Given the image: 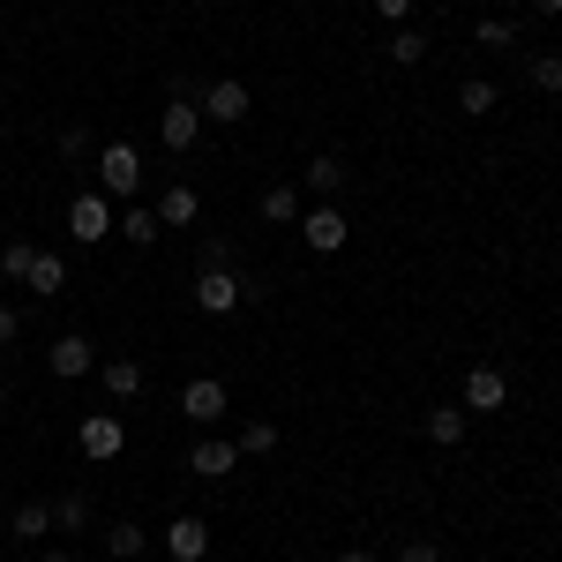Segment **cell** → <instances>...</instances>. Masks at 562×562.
Here are the masks:
<instances>
[{
	"mask_svg": "<svg viewBox=\"0 0 562 562\" xmlns=\"http://www.w3.org/2000/svg\"><path fill=\"white\" fill-rule=\"evenodd\" d=\"M375 15H390V23H405V15H413V0H375Z\"/></svg>",
	"mask_w": 562,
	"mask_h": 562,
	"instance_id": "cell-33",
	"label": "cell"
},
{
	"mask_svg": "<svg viewBox=\"0 0 562 562\" xmlns=\"http://www.w3.org/2000/svg\"><path fill=\"white\" fill-rule=\"evenodd\" d=\"M158 548H166L173 562H203V555H211V525H203V518H188V510H180V518L166 525V532H158Z\"/></svg>",
	"mask_w": 562,
	"mask_h": 562,
	"instance_id": "cell-11",
	"label": "cell"
},
{
	"mask_svg": "<svg viewBox=\"0 0 562 562\" xmlns=\"http://www.w3.org/2000/svg\"><path fill=\"white\" fill-rule=\"evenodd\" d=\"M203 270H233V240H225V233L203 240Z\"/></svg>",
	"mask_w": 562,
	"mask_h": 562,
	"instance_id": "cell-30",
	"label": "cell"
},
{
	"mask_svg": "<svg viewBox=\"0 0 562 562\" xmlns=\"http://www.w3.org/2000/svg\"><path fill=\"white\" fill-rule=\"evenodd\" d=\"M240 301H256V285L240 270H195V307L203 315H233Z\"/></svg>",
	"mask_w": 562,
	"mask_h": 562,
	"instance_id": "cell-4",
	"label": "cell"
},
{
	"mask_svg": "<svg viewBox=\"0 0 562 562\" xmlns=\"http://www.w3.org/2000/svg\"><path fill=\"white\" fill-rule=\"evenodd\" d=\"M150 211H158V225H195V211H203V195H195L188 180H173V188H166V195H158Z\"/></svg>",
	"mask_w": 562,
	"mask_h": 562,
	"instance_id": "cell-16",
	"label": "cell"
},
{
	"mask_svg": "<svg viewBox=\"0 0 562 562\" xmlns=\"http://www.w3.org/2000/svg\"><path fill=\"white\" fill-rule=\"evenodd\" d=\"M195 113H203V128H240V121L256 113V98H248L240 76H217V83L195 90Z\"/></svg>",
	"mask_w": 562,
	"mask_h": 562,
	"instance_id": "cell-1",
	"label": "cell"
},
{
	"mask_svg": "<svg viewBox=\"0 0 562 562\" xmlns=\"http://www.w3.org/2000/svg\"><path fill=\"white\" fill-rule=\"evenodd\" d=\"M233 442H240V458H270V450H278V428H270V420H240Z\"/></svg>",
	"mask_w": 562,
	"mask_h": 562,
	"instance_id": "cell-26",
	"label": "cell"
},
{
	"mask_svg": "<svg viewBox=\"0 0 562 562\" xmlns=\"http://www.w3.org/2000/svg\"><path fill=\"white\" fill-rule=\"evenodd\" d=\"M158 233H166V225H158L150 203H128V211H121V240H128V248H150Z\"/></svg>",
	"mask_w": 562,
	"mask_h": 562,
	"instance_id": "cell-20",
	"label": "cell"
},
{
	"mask_svg": "<svg viewBox=\"0 0 562 562\" xmlns=\"http://www.w3.org/2000/svg\"><path fill=\"white\" fill-rule=\"evenodd\" d=\"M301 188L315 195V203H338V195L352 188V166L338 158V150H323V158H307V166H301Z\"/></svg>",
	"mask_w": 562,
	"mask_h": 562,
	"instance_id": "cell-9",
	"label": "cell"
},
{
	"mask_svg": "<svg viewBox=\"0 0 562 562\" xmlns=\"http://www.w3.org/2000/svg\"><path fill=\"white\" fill-rule=\"evenodd\" d=\"M98 383H105L113 405H135V397H143V360H128V352H121V360H98Z\"/></svg>",
	"mask_w": 562,
	"mask_h": 562,
	"instance_id": "cell-14",
	"label": "cell"
},
{
	"mask_svg": "<svg viewBox=\"0 0 562 562\" xmlns=\"http://www.w3.org/2000/svg\"><path fill=\"white\" fill-rule=\"evenodd\" d=\"M473 38L487 45V53H510V45H518V23H503V15H487V23H480Z\"/></svg>",
	"mask_w": 562,
	"mask_h": 562,
	"instance_id": "cell-28",
	"label": "cell"
},
{
	"mask_svg": "<svg viewBox=\"0 0 562 562\" xmlns=\"http://www.w3.org/2000/svg\"><path fill=\"white\" fill-rule=\"evenodd\" d=\"M532 15H562V0H532Z\"/></svg>",
	"mask_w": 562,
	"mask_h": 562,
	"instance_id": "cell-34",
	"label": "cell"
},
{
	"mask_svg": "<svg viewBox=\"0 0 562 562\" xmlns=\"http://www.w3.org/2000/svg\"><path fill=\"white\" fill-rule=\"evenodd\" d=\"M15 338H23V315H15V307L0 301V346H15Z\"/></svg>",
	"mask_w": 562,
	"mask_h": 562,
	"instance_id": "cell-32",
	"label": "cell"
},
{
	"mask_svg": "<svg viewBox=\"0 0 562 562\" xmlns=\"http://www.w3.org/2000/svg\"><path fill=\"white\" fill-rule=\"evenodd\" d=\"M180 413H188L195 428H217V420L233 413V397H225V383H217V375H195V383L180 390Z\"/></svg>",
	"mask_w": 562,
	"mask_h": 562,
	"instance_id": "cell-8",
	"label": "cell"
},
{
	"mask_svg": "<svg viewBox=\"0 0 562 562\" xmlns=\"http://www.w3.org/2000/svg\"><path fill=\"white\" fill-rule=\"evenodd\" d=\"M38 562H68V555H38Z\"/></svg>",
	"mask_w": 562,
	"mask_h": 562,
	"instance_id": "cell-36",
	"label": "cell"
},
{
	"mask_svg": "<svg viewBox=\"0 0 562 562\" xmlns=\"http://www.w3.org/2000/svg\"><path fill=\"white\" fill-rule=\"evenodd\" d=\"M105 233H113V203H105L98 188L76 195V203H68V240H76V248H98Z\"/></svg>",
	"mask_w": 562,
	"mask_h": 562,
	"instance_id": "cell-7",
	"label": "cell"
},
{
	"mask_svg": "<svg viewBox=\"0 0 562 562\" xmlns=\"http://www.w3.org/2000/svg\"><path fill=\"white\" fill-rule=\"evenodd\" d=\"M195 90H203V83H173V105L158 113V135H166V150H195V143H203V113H195Z\"/></svg>",
	"mask_w": 562,
	"mask_h": 562,
	"instance_id": "cell-3",
	"label": "cell"
},
{
	"mask_svg": "<svg viewBox=\"0 0 562 562\" xmlns=\"http://www.w3.org/2000/svg\"><path fill=\"white\" fill-rule=\"evenodd\" d=\"M301 240L315 248V256H338V248L352 240V217L338 211V203H307L301 211Z\"/></svg>",
	"mask_w": 562,
	"mask_h": 562,
	"instance_id": "cell-5",
	"label": "cell"
},
{
	"mask_svg": "<svg viewBox=\"0 0 562 562\" xmlns=\"http://www.w3.org/2000/svg\"><path fill=\"white\" fill-rule=\"evenodd\" d=\"M45 368H53L60 383H83V375H98V346H90V338H53Z\"/></svg>",
	"mask_w": 562,
	"mask_h": 562,
	"instance_id": "cell-13",
	"label": "cell"
},
{
	"mask_svg": "<svg viewBox=\"0 0 562 562\" xmlns=\"http://www.w3.org/2000/svg\"><path fill=\"white\" fill-rule=\"evenodd\" d=\"M90 166H98V195H105V203H128L135 188H143V158H135V143H105Z\"/></svg>",
	"mask_w": 562,
	"mask_h": 562,
	"instance_id": "cell-2",
	"label": "cell"
},
{
	"mask_svg": "<svg viewBox=\"0 0 562 562\" xmlns=\"http://www.w3.org/2000/svg\"><path fill=\"white\" fill-rule=\"evenodd\" d=\"M23 285H31L38 301H53V293H68V262H60V256H45V248H38V262H31V278H23Z\"/></svg>",
	"mask_w": 562,
	"mask_h": 562,
	"instance_id": "cell-19",
	"label": "cell"
},
{
	"mask_svg": "<svg viewBox=\"0 0 562 562\" xmlns=\"http://www.w3.org/2000/svg\"><path fill=\"white\" fill-rule=\"evenodd\" d=\"M495 105H503V90H495V83H480V76H473L465 90H458V113H473V121H487Z\"/></svg>",
	"mask_w": 562,
	"mask_h": 562,
	"instance_id": "cell-25",
	"label": "cell"
},
{
	"mask_svg": "<svg viewBox=\"0 0 562 562\" xmlns=\"http://www.w3.org/2000/svg\"><path fill=\"white\" fill-rule=\"evenodd\" d=\"M31 262H38L31 240H8V248H0V278H8V285H23V278H31Z\"/></svg>",
	"mask_w": 562,
	"mask_h": 562,
	"instance_id": "cell-27",
	"label": "cell"
},
{
	"mask_svg": "<svg viewBox=\"0 0 562 562\" xmlns=\"http://www.w3.org/2000/svg\"><path fill=\"white\" fill-rule=\"evenodd\" d=\"M8 532H15V540H45V532H53V503H15Z\"/></svg>",
	"mask_w": 562,
	"mask_h": 562,
	"instance_id": "cell-21",
	"label": "cell"
},
{
	"mask_svg": "<svg viewBox=\"0 0 562 562\" xmlns=\"http://www.w3.org/2000/svg\"><path fill=\"white\" fill-rule=\"evenodd\" d=\"M458 405H465V413H480V420H487V413H503V405H510V383H503V368H487V360H480L473 375H465V397H458Z\"/></svg>",
	"mask_w": 562,
	"mask_h": 562,
	"instance_id": "cell-10",
	"label": "cell"
},
{
	"mask_svg": "<svg viewBox=\"0 0 562 562\" xmlns=\"http://www.w3.org/2000/svg\"><path fill=\"white\" fill-rule=\"evenodd\" d=\"M83 525H90V495H83V487H68V495L53 503V532H83Z\"/></svg>",
	"mask_w": 562,
	"mask_h": 562,
	"instance_id": "cell-22",
	"label": "cell"
},
{
	"mask_svg": "<svg viewBox=\"0 0 562 562\" xmlns=\"http://www.w3.org/2000/svg\"><path fill=\"white\" fill-rule=\"evenodd\" d=\"M60 158H68V166H83V158H98V143H90V128H60Z\"/></svg>",
	"mask_w": 562,
	"mask_h": 562,
	"instance_id": "cell-29",
	"label": "cell"
},
{
	"mask_svg": "<svg viewBox=\"0 0 562 562\" xmlns=\"http://www.w3.org/2000/svg\"><path fill=\"white\" fill-rule=\"evenodd\" d=\"M301 188L293 180H278V188H262V225H301Z\"/></svg>",
	"mask_w": 562,
	"mask_h": 562,
	"instance_id": "cell-17",
	"label": "cell"
},
{
	"mask_svg": "<svg viewBox=\"0 0 562 562\" xmlns=\"http://www.w3.org/2000/svg\"><path fill=\"white\" fill-rule=\"evenodd\" d=\"M338 562H375V555H368V548H346V555H338Z\"/></svg>",
	"mask_w": 562,
	"mask_h": 562,
	"instance_id": "cell-35",
	"label": "cell"
},
{
	"mask_svg": "<svg viewBox=\"0 0 562 562\" xmlns=\"http://www.w3.org/2000/svg\"><path fill=\"white\" fill-rule=\"evenodd\" d=\"M76 450H83L90 465H113V458L128 450V428H121V413H90L83 428H76Z\"/></svg>",
	"mask_w": 562,
	"mask_h": 562,
	"instance_id": "cell-6",
	"label": "cell"
},
{
	"mask_svg": "<svg viewBox=\"0 0 562 562\" xmlns=\"http://www.w3.org/2000/svg\"><path fill=\"white\" fill-rule=\"evenodd\" d=\"M525 83L548 90V98H562V53H532V60H525Z\"/></svg>",
	"mask_w": 562,
	"mask_h": 562,
	"instance_id": "cell-24",
	"label": "cell"
},
{
	"mask_svg": "<svg viewBox=\"0 0 562 562\" xmlns=\"http://www.w3.org/2000/svg\"><path fill=\"white\" fill-rule=\"evenodd\" d=\"M383 53H390V68H420V60H428V31H413V23H397Z\"/></svg>",
	"mask_w": 562,
	"mask_h": 562,
	"instance_id": "cell-18",
	"label": "cell"
},
{
	"mask_svg": "<svg viewBox=\"0 0 562 562\" xmlns=\"http://www.w3.org/2000/svg\"><path fill=\"white\" fill-rule=\"evenodd\" d=\"M397 562H442V548H435V540H405V548H397Z\"/></svg>",
	"mask_w": 562,
	"mask_h": 562,
	"instance_id": "cell-31",
	"label": "cell"
},
{
	"mask_svg": "<svg viewBox=\"0 0 562 562\" xmlns=\"http://www.w3.org/2000/svg\"><path fill=\"white\" fill-rule=\"evenodd\" d=\"M465 420H473L465 405H428V420H420V428H428L435 450H458V442H465Z\"/></svg>",
	"mask_w": 562,
	"mask_h": 562,
	"instance_id": "cell-15",
	"label": "cell"
},
{
	"mask_svg": "<svg viewBox=\"0 0 562 562\" xmlns=\"http://www.w3.org/2000/svg\"><path fill=\"white\" fill-rule=\"evenodd\" d=\"M143 548H150L143 525H113V532H105V555H113V562H143Z\"/></svg>",
	"mask_w": 562,
	"mask_h": 562,
	"instance_id": "cell-23",
	"label": "cell"
},
{
	"mask_svg": "<svg viewBox=\"0 0 562 562\" xmlns=\"http://www.w3.org/2000/svg\"><path fill=\"white\" fill-rule=\"evenodd\" d=\"M233 465H240V442H233V435H203V442L188 450V473L195 480H225Z\"/></svg>",
	"mask_w": 562,
	"mask_h": 562,
	"instance_id": "cell-12",
	"label": "cell"
}]
</instances>
